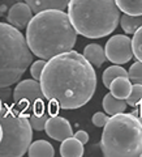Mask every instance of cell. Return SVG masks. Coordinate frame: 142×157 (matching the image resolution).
Returning <instances> with one entry per match:
<instances>
[{"label": "cell", "instance_id": "obj_20", "mask_svg": "<svg viewBox=\"0 0 142 157\" xmlns=\"http://www.w3.org/2000/svg\"><path fill=\"white\" fill-rule=\"evenodd\" d=\"M47 111H41V113H30L29 114V122L33 130L35 131H43L46 126V122L48 119Z\"/></svg>", "mask_w": 142, "mask_h": 157}, {"label": "cell", "instance_id": "obj_1", "mask_svg": "<svg viewBox=\"0 0 142 157\" xmlns=\"http://www.w3.org/2000/svg\"><path fill=\"white\" fill-rule=\"evenodd\" d=\"M39 82L46 100L64 110L86 105L98 84L94 67L82 54L73 50L48 59Z\"/></svg>", "mask_w": 142, "mask_h": 157}, {"label": "cell", "instance_id": "obj_6", "mask_svg": "<svg viewBox=\"0 0 142 157\" xmlns=\"http://www.w3.org/2000/svg\"><path fill=\"white\" fill-rule=\"evenodd\" d=\"M3 137L0 141V157H21L27 152L33 139L29 114L14 105L3 106L0 111Z\"/></svg>", "mask_w": 142, "mask_h": 157}, {"label": "cell", "instance_id": "obj_18", "mask_svg": "<svg viewBox=\"0 0 142 157\" xmlns=\"http://www.w3.org/2000/svg\"><path fill=\"white\" fill-rule=\"evenodd\" d=\"M121 12L133 16H142V0H115Z\"/></svg>", "mask_w": 142, "mask_h": 157}, {"label": "cell", "instance_id": "obj_2", "mask_svg": "<svg viewBox=\"0 0 142 157\" xmlns=\"http://www.w3.org/2000/svg\"><path fill=\"white\" fill-rule=\"evenodd\" d=\"M77 32L64 11L47 9L34 14L26 26V42L39 59L48 60L65 51L73 50Z\"/></svg>", "mask_w": 142, "mask_h": 157}, {"label": "cell", "instance_id": "obj_28", "mask_svg": "<svg viewBox=\"0 0 142 157\" xmlns=\"http://www.w3.org/2000/svg\"><path fill=\"white\" fill-rule=\"evenodd\" d=\"M2 109H3V102H2V98H0V111H2Z\"/></svg>", "mask_w": 142, "mask_h": 157}, {"label": "cell", "instance_id": "obj_14", "mask_svg": "<svg viewBox=\"0 0 142 157\" xmlns=\"http://www.w3.org/2000/svg\"><path fill=\"white\" fill-rule=\"evenodd\" d=\"M108 89L111 90V93L115 97L121 98V100H125V98L130 94L132 81L129 80L128 76H119V77H116L115 80L111 81Z\"/></svg>", "mask_w": 142, "mask_h": 157}, {"label": "cell", "instance_id": "obj_12", "mask_svg": "<svg viewBox=\"0 0 142 157\" xmlns=\"http://www.w3.org/2000/svg\"><path fill=\"white\" fill-rule=\"evenodd\" d=\"M85 153L84 144L75 136H69L61 141L60 155L63 157H81Z\"/></svg>", "mask_w": 142, "mask_h": 157}, {"label": "cell", "instance_id": "obj_16", "mask_svg": "<svg viewBox=\"0 0 142 157\" xmlns=\"http://www.w3.org/2000/svg\"><path fill=\"white\" fill-rule=\"evenodd\" d=\"M27 155L30 157H53L55 151L52 144L47 140H35L29 145Z\"/></svg>", "mask_w": 142, "mask_h": 157}, {"label": "cell", "instance_id": "obj_3", "mask_svg": "<svg viewBox=\"0 0 142 157\" xmlns=\"http://www.w3.org/2000/svg\"><path fill=\"white\" fill-rule=\"evenodd\" d=\"M67 8L76 32L91 39L111 34L121 16L115 0H69Z\"/></svg>", "mask_w": 142, "mask_h": 157}, {"label": "cell", "instance_id": "obj_5", "mask_svg": "<svg viewBox=\"0 0 142 157\" xmlns=\"http://www.w3.org/2000/svg\"><path fill=\"white\" fill-rule=\"evenodd\" d=\"M33 56L20 29L0 22V88L17 82L33 63Z\"/></svg>", "mask_w": 142, "mask_h": 157}, {"label": "cell", "instance_id": "obj_21", "mask_svg": "<svg viewBox=\"0 0 142 157\" xmlns=\"http://www.w3.org/2000/svg\"><path fill=\"white\" fill-rule=\"evenodd\" d=\"M125 101L132 107H142V84L132 85L130 94L125 98Z\"/></svg>", "mask_w": 142, "mask_h": 157}, {"label": "cell", "instance_id": "obj_11", "mask_svg": "<svg viewBox=\"0 0 142 157\" xmlns=\"http://www.w3.org/2000/svg\"><path fill=\"white\" fill-rule=\"evenodd\" d=\"M33 13H38L47 9H59V11H64L68 7L69 0H25Z\"/></svg>", "mask_w": 142, "mask_h": 157}, {"label": "cell", "instance_id": "obj_22", "mask_svg": "<svg viewBox=\"0 0 142 157\" xmlns=\"http://www.w3.org/2000/svg\"><path fill=\"white\" fill-rule=\"evenodd\" d=\"M132 47H133V55L137 58V60L142 62V26H140L133 34Z\"/></svg>", "mask_w": 142, "mask_h": 157}, {"label": "cell", "instance_id": "obj_24", "mask_svg": "<svg viewBox=\"0 0 142 157\" xmlns=\"http://www.w3.org/2000/svg\"><path fill=\"white\" fill-rule=\"evenodd\" d=\"M47 60L45 59H39V60L34 62L30 64V75L33 78H35V80H39L41 78V75L43 72V68H45Z\"/></svg>", "mask_w": 142, "mask_h": 157}, {"label": "cell", "instance_id": "obj_27", "mask_svg": "<svg viewBox=\"0 0 142 157\" xmlns=\"http://www.w3.org/2000/svg\"><path fill=\"white\" fill-rule=\"evenodd\" d=\"M2 137H3V128H2V124H0V141H2Z\"/></svg>", "mask_w": 142, "mask_h": 157}, {"label": "cell", "instance_id": "obj_23", "mask_svg": "<svg viewBox=\"0 0 142 157\" xmlns=\"http://www.w3.org/2000/svg\"><path fill=\"white\" fill-rule=\"evenodd\" d=\"M128 77L133 84H142V62L137 60L128 71Z\"/></svg>", "mask_w": 142, "mask_h": 157}, {"label": "cell", "instance_id": "obj_15", "mask_svg": "<svg viewBox=\"0 0 142 157\" xmlns=\"http://www.w3.org/2000/svg\"><path fill=\"white\" fill-rule=\"evenodd\" d=\"M103 110L106 111V114L108 115H115V114H120V113H124L126 110V104L125 100H121V98L115 97L112 93H107L103 98Z\"/></svg>", "mask_w": 142, "mask_h": 157}, {"label": "cell", "instance_id": "obj_10", "mask_svg": "<svg viewBox=\"0 0 142 157\" xmlns=\"http://www.w3.org/2000/svg\"><path fill=\"white\" fill-rule=\"evenodd\" d=\"M33 17V11L26 3H16L9 8L7 18L8 22L17 29H25Z\"/></svg>", "mask_w": 142, "mask_h": 157}, {"label": "cell", "instance_id": "obj_7", "mask_svg": "<svg viewBox=\"0 0 142 157\" xmlns=\"http://www.w3.org/2000/svg\"><path fill=\"white\" fill-rule=\"evenodd\" d=\"M13 105L26 114L46 111V97L41 82L35 78L20 81L13 90Z\"/></svg>", "mask_w": 142, "mask_h": 157}, {"label": "cell", "instance_id": "obj_4", "mask_svg": "<svg viewBox=\"0 0 142 157\" xmlns=\"http://www.w3.org/2000/svg\"><path fill=\"white\" fill-rule=\"evenodd\" d=\"M100 151L106 157H142V121L134 114L111 115L103 127Z\"/></svg>", "mask_w": 142, "mask_h": 157}, {"label": "cell", "instance_id": "obj_25", "mask_svg": "<svg viewBox=\"0 0 142 157\" xmlns=\"http://www.w3.org/2000/svg\"><path fill=\"white\" fill-rule=\"evenodd\" d=\"M107 121H108V114H106V113H95L91 118L93 124L96 127H104Z\"/></svg>", "mask_w": 142, "mask_h": 157}, {"label": "cell", "instance_id": "obj_19", "mask_svg": "<svg viewBox=\"0 0 142 157\" xmlns=\"http://www.w3.org/2000/svg\"><path fill=\"white\" fill-rule=\"evenodd\" d=\"M119 76H128V72H126L123 67H120V64H114V66L108 67L107 70H104L103 75H102V80H103L104 86L108 88L111 81L115 80V78Z\"/></svg>", "mask_w": 142, "mask_h": 157}, {"label": "cell", "instance_id": "obj_8", "mask_svg": "<svg viewBox=\"0 0 142 157\" xmlns=\"http://www.w3.org/2000/svg\"><path fill=\"white\" fill-rule=\"evenodd\" d=\"M106 58L115 64H125L133 58V47L132 39L124 34L112 36L106 43L104 47Z\"/></svg>", "mask_w": 142, "mask_h": 157}, {"label": "cell", "instance_id": "obj_17", "mask_svg": "<svg viewBox=\"0 0 142 157\" xmlns=\"http://www.w3.org/2000/svg\"><path fill=\"white\" fill-rule=\"evenodd\" d=\"M120 25L126 34H134L140 26H142V16H133V14L124 13L120 16Z\"/></svg>", "mask_w": 142, "mask_h": 157}, {"label": "cell", "instance_id": "obj_26", "mask_svg": "<svg viewBox=\"0 0 142 157\" xmlns=\"http://www.w3.org/2000/svg\"><path fill=\"white\" fill-rule=\"evenodd\" d=\"M73 136H75L76 139L80 140V141H81V143L84 144V145L87 143V141H89V134H87L86 131H82V130H80V131H77V132H76V134L73 135Z\"/></svg>", "mask_w": 142, "mask_h": 157}, {"label": "cell", "instance_id": "obj_13", "mask_svg": "<svg viewBox=\"0 0 142 157\" xmlns=\"http://www.w3.org/2000/svg\"><path fill=\"white\" fill-rule=\"evenodd\" d=\"M86 60L90 63L93 67H102L103 63L106 62V54H104V48L98 43H90L84 48V54H82Z\"/></svg>", "mask_w": 142, "mask_h": 157}, {"label": "cell", "instance_id": "obj_9", "mask_svg": "<svg viewBox=\"0 0 142 157\" xmlns=\"http://www.w3.org/2000/svg\"><path fill=\"white\" fill-rule=\"evenodd\" d=\"M45 131L51 139H55L57 141H63L67 137L73 136L72 126L68 122V119L63 117H56V115L47 119Z\"/></svg>", "mask_w": 142, "mask_h": 157}]
</instances>
